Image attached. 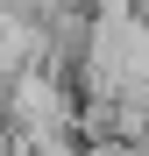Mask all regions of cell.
I'll return each instance as SVG.
<instances>
[{
  "label": "cell",
  "mask_w": 149,
  "mask_h": 156,
  "mask_svg": "<svg viewBox=\"0 0 149 156\" xmlns=\"http://www.w3.org/2000/svg\"><path fill=\"white\" fill-rule=\"evenodd\" d=\"M92 14H121V7H135V0H85Z\"/></svg>",
  "instance_id": "obj_3"
},
{
  "label": "cell",
  "mask_w": 149,
  "mask_h": 156,
  "mask_svg": "<svg viewBox=\"0 0 149 156\" xmlns=\"http://www.w3.org/2000/svg\"><path fill=\"white\" fill-rule=\"evenodd\" d=\"M14 156H85V135L64 128V135H7Z\"/></svg>",
  "instance_id": "obj_2"
},
{
  "label": "cell",
  "mask_w": 149,
  "mask_h": 156,
  "mask_svg": "<svg viewBox=\"0 0 149 156\" xmlns=\"http://www.w3.org/2000/svg\"><path fill=\"white\" fill-rule=\"evenodd\" d=\"M0 156H14V149H7V142H0Z\"/></svg>",
  "instance_id": "obj_4"
},
{
  "label": "cell",
  "mask_w": 149,
  "mask_h": 156,
  "mask_svg": "<svg viewBox=\"0 0 149 156\" xmlns=\"http://www.w3.org/2000/svg\"><path fill=\"white\" fill-rule=\"evenodd\" d=\"M0 121H7V135H64V128H78V78L64 64H21L7 78V92H0Z\"/></svg>",
  "instance_id": "obj_1"
},
{
  "label": "cell",
  "mask_w": 149,
  "mask_h": 156,
  "mask_svg": "<svg viewBox=\"0 0 149 156\" xmlns=\"http://www.w3.org/2000/svg\"><path fill=\"white\" fill-rule=\"evenodd\" d=\"M135 7H142V14H149V0H135Z\"/></svg>",
  "instance_id": "obj_5"
}]
</instances>
